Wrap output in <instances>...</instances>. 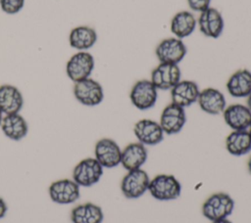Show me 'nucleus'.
<instances>
[{
	"instance_id": "nucleus-1",
	"label": "nucleus",
	"mask_w": 251,
	"mask_h": 223,
	"mask_svg": "<svg viewBox=\"0 0 251 223\" xmlns=\"http://www.w3.org/2000/svg\"><path fill=\"white\" fill-rule=\"evenodd\" d=\"M233 209L234 201L230 195L225 192L212 194L205 200L201 207L203 216L211 222L228 218Z\"/></svg>"
},
{
	"instance_id": "nucleus-2",
	"label": "nucleus",
	"mask_w": 251,
	"mask_h": 223,
	"mask_svg": "<svg viewBox=\"0 0 251 223\" xmlns=\"http://www.w3.org/2000/svg\"><path fill=\"white\" fill-rule=\"evenodd\" d=\"M148 192L157 201H174L181 194V184L172 174H158L150 179Z\"/></svg>"
},
{
	"instance_id": "nucleus-3",
	"label": "nucleus",
	"mask_w": 251,
	"mask_h": 223,
	"mask_svg": "<svg viewBox=\"0 0 251 223\" xmlns=\"http://www.w3.org/2000/svg\"><path fill=\"white\" fill-rule=\"evenodd\" d=\"M104 168L95 157H86L78 161L73 169V180L79 187H91L103 176Z\"/></svg>"
},
{
	"instance_id": "nucleus-4",
	"label": "nucleus",
	"mask_w": 251,
	"mask_h": 223,
	"mask_svg": "<svg viewBox=\"0 0 251 223\" xmlns=\"http://www.w3.org/2000/svg\"><path fill=\"white\" fill-rule=\"evenodd\" d=\"M150 177L142 169H133L126 173L121 181V192L126 199L136 200L148 192Z\"/></svg>"
},
{
	"instance_id": "nucleus-5",
	"label": "nucleus",
	"mask_w": 251,
	"mask_h": 223,
	"mask_svg": "<svg viewBox=\"0 0 251 223\" xmlns=\"http://www.w3.org/2000/svg\"><path fill=\"white\" fill-rule=\"evenodd\" d=\"M94 67V57L87 51H78L68 60L66 73L75 83L90 77Z\"/></svg>"
},
{
	"instance_id": "nucleus-6",
	"label": "nucleus",
	"mask_w": 251,
	"mask_h": 223,
	"mask_svg": "<svg viewBox=\"0 0 251 223\" xmlns=\"http://www.w3.org/2000/svg\"><path fill=\"white\" fill-rule=\"evenodd\" d=\"M158 91L150 79H140L131 87L129 100L137 110L147 111L155 106L158 99Z\"/></svg>"
},
{
	"instance_id": "nucleus-7",
	"label": "nucleus",
	"mask_w": 251,
	"mask_h": 223,
	"mask_svg": "<svg viewBox=\"0 0 251 223\" xmlns=\"http://www.w3.org/2000/svg\"><path fill=\"white\" fill-rule=\"evenodd\" d=\"M187 47L182 39L167 37L161 40L155 49V55L159 63L178 65L186 56Z\"/></svg>"
},
{
	"instance_id": "nucleus-8",
	"label": "nucleus",
	"mask_w": 251,
	"mask_h": 223,
	"mask_svg": "<svg viewBox=\"0 0 251 223\" xmlns=\"http://www.w3.org/2000/svg\"><path fill=\"white\" fill-rule=\"evenodd\" d=\"M73 92L76 101L87 107L98 106L104 100L102 85L91 77L75 82Z\"/></svg>"
},
{
	"instance_id": "nucleus-9",
	"label": "nucleus",
	"mask_w": 251,
	"mask_h": 223,
	"mask_svg": "<svg viewBox=\"0 0 251 223\" xmlns=\"http://www.w3.org/2000/svg\"><path fill=\"white\" fill-rule=\"evenodd\" d=\"M151 82L158 90H171L181 80V70L178 65L159 63L151 71Z\"/></svg>"
},
{
	"instance_id": "nucleus-10",
	"label": "nucleus",
	"mask_w": 251,
	"mask_h": 223,
	"mask_svg": "<svg viewBox=\"0 0 251 223\" xmlns=\"http://www.w3.org/2000/svg\"><path fill=\"white\" fill-rule=\"evenodd\" d=\"M79 188L73 179L64 178L52 182L48 188V194L52 201L58 204H70L79 199Z\"/></svg>"
},
{
	"instance_id": "nucleus-11",
	"label": "nucleus",
	"mask_w": 251,
	"mask_h": 223,
	"mask_svg": "<svg viewBox=\"0 0 251 223\" xmlns=\"http://www.w3.org/2000/svg\"><path fill=\"white\" fill-rule=\"evenodd\" d=\"M122 149L111 138L99 139L94 147V157L103 168H114L121 164Z\"/></svg>"
},
{
	"instance_id": "nucleus-12",
	"label": "nucleus",
	"mask_w": 251,
	"mask_h": 223,
	"mask_svg": "<svg viewBox=\"0 0 251 223\" xmlns=\"http://www.w3.org/2000/svg\"><path fill=\"white\" fill-rule=\"evenodd\" d=\"M197 26L204 36L217 39L224 32L225 21L221 12L210 6L208 9L199 13Z\"/></svg>"
},
{
	"instance_id": "nucleus-13",
	"label": "nucleus",
	"mask_w": 251,
	"mask_h": 223,
	"mask_svg": "<svg viewBox=\"0 0 251 223\" xmlns=\"http://www.w3.org/2000/svg\"><path fill=\"white\" fill-rule=\"evenodd\" d=\"M159 123L167 135L179 133L186 123L185 110L171 102L163 109Z\"/></svg>"
},
{
	"instance_id": "nucleus-14",
	"label": "nucleus",
	"mask_w": 251,
	"mask_h": 223,
	"mask_svg": "<svg viewBox=\"0 0 251 223\" xmlns=\"http://www.w3.org/2000/svg\"><path fill=\"white\" fill-rule=\"evenodd\" d=\"M133 134L137 142L144 146H156L163 141L165 136L159 121L150 118H142L135 122Z\"/></svg>"
},
{
	"instance_id": "nucleus-15",
	"label": "nucleus",
	"mask_w": 251,
	"mask_h": 223,
	"mask_svg": "<svg viewBox=\"0 0 251 223\" xmlns=\"http://www.w3.org/2000/svg\"><path fill=\"white\" fill-rule=\"evenodd\" d=\"M170 93L172 103L185 109L197 103L200 89L195 81L181 79L170 90Z\"/></svg>"
},
{
	"instance_id": "nucleus-16",
	"label": "nucleus",
	"mask_w": 251,
	"mask_h": 223,
	"mask_svg": "<svg viewBox=\"0 0 251 223\" xmlns=\"http://www.w3.org/2000/svg\"><path fill=\"white\" fill-rule=\"evenodd\" d=\"M197 104L204 112L212 115L223 113L226 107L224 93L214 87H207L200 90Z\"/></svg>"
},
{
	"instance_id": "nucleus-17",
	"label": "nucleus",
	"mask_w": 251,
	"mask_h": 223,
	"mask_svg": "<svg viewBox=\"0 0 251 223\" xmlns=\"http://www.w3.org/2000/svg\"><path fill=\"white\" fill-rule=\"evenodd\" d=\"M223 117L231 130H245L251 124V111L242 104L226 106L223 112Z\"/></svg>"
},
{
	"instance_id": "nucleus-18",
	"label": "nucleus",
	"mask_w": 251,
	"mask_h": 223,
	"mask_svg": "<svg viewBox=\"0 0 251 223\" xmlns=\"http://www.w3.org/2000/svg\"><path fill=\"white\" fill-rule=\"evenodd\" d=\"M147 157L148 153L146 146L136 141L126 145L122 150L121 164L126 171L139 169L145 164Z\"/></svg>"
},
{
	"instance_id": "nucleus-19",
	"label": "nucleus",
	"mask_w": 251,
	"mask_h": 223,
	"mask_svg": "<svg viewBox=\"0 0 251 223\" xmlns=\"http://www.w3.org/2000/svg\"><path fill=\"white\" fill-rule=\"evenodd\" d=\"M228 94L233 98H247L251 93V70L239 68L227 79L226 84Z\"/></svg>"
},
{
	"instance_id": "nucleus-20",
	"label": "nucleus",
	"mask_w": 251,
	"mask_h": 223,
	"mask_svg": "<svg viewBox=\"0 0 251 223\" xmlns=\"http://www.w3.org/2000/svg\"><path fill=\"white\" fill-rule=\"evenodd\" d=\"M24 107V96L14 85H0V110L3 114L18 113Z\"/></svg>"
},
{
	"instance_id": "nucleus-21",
	"label": "nucleus",
	"mask_w": 251,
	"mask_h": 223,
	"mask_svg": "<svg viewBox=\"0 0 251 223\" xmlns=\"http://www.w3.org/2000/svg\"><path fill=\"white\" fill-rule=\"evenodd\" d=\"M0 127L3 134L13 141L24 139L28 132L27 122L20 112L4 114Z\"/></svg>"
},
{
	"instance_id": "nucleus-22",
	"label": "nucleus",
	"mask_w": 251,
	"mask_h": 223,
	"mask_svg": "<svg viewBox=\"0 0 251 223\" xmlns=\"http://www.w3.org/2000/svg\"><path fill=\"white\" fill-rule=\"evenodd\" d=\"M197 26V19L190 11H179L174 15L170 22V30L175 37L184 39L190 36Z\"/></svg>"
},
{
	"instance_id": "nucleus-23",
	"label": "nucleus",
	"mask_w": 251,
	"mask_h": 223,
	"mask_svg": "<svg viewBox=\"0 0 251 223\" xmlns=\"http://www.w3.org/2000/svg\"><path fill=\"white\" fill-rule=\"evenodd\" d=\"M96 30L88 25H78L74 27L69 34L70 46L78 51H87L97 42Z\"/></svg>"
},
{
	"instance_id": "nucleus-24",
	"label": "nucleus",
	"mask_w": 251,
	"mask_h": 223,
	"mask_svg": "<svg viewBox=\"0 0 251 223\" xmlns=\"http://www.w3.org/2000/svg\"><path fill=\"white\" fill-rule=\"evenodd\" d=\"M226 149L234 156H241L251 152V134L248 129L232 130L226 138Z\"/></svg>"
},
{
	"instance_id": "nucleus-25",
	"label": "nucleus",
	"mask_w": 251,
	"mask_h": 223,
	"mask_svg": "<svg viewBox=\"0 0 251 223\" xmlns=\"http://www.w3.org/2000/svg\"><path fill=\"white\" fill-rule=\"evenodd\" d=\"M102 208L93 202H84L75 206L71 211L72 223H102Z\"/></svg>"
},
{
	"instance_id": "nucleus-26",
	"label": "nucleus",
	"mask_w": 251,
	"mask_h": 223,
	"mask_svg": "<svg viewBox=\"0 0 251 223\" xmlns=\"http://www.w3.org/2000/svg\"><path fill=\"white\" fill-rule=\"evenodd\" d=\"M25 6V0H0L2 11L8 15L19 13Z\"/></svg>"
},
{
	"instance_id": "nucleus-27",
	"label": "nucleus",
	"mask_w": 251,
	"mask_h": 223,
	"mask_svg": "<svg viewBox=\"0 0 251 223\" xmlns=\"http://www.w3.org/2000/svg\"><path fill=\"white\" fill-rule=\"evenodd\" d=\"M188 7L197 13H201L210 7L212 0H186Z\"/></svg>"
},
{
	"instance_id": "nucleus-28",
	"label": "nucleus",
	"mask_w": 251,
	"mask_h": 223,
	"mask_svg": "<svg viewBox=\"0 0 251 223\" xmlns=\"http://www.w3.org/2000/svg\"><path fill=\"white\" fill-rule=\"evenodd\" d=\"M7 210H8L7 203H6V201L0 197V219L3 218V217L6 215Z\"/></svg>"
},
{
	"instance_id": "nucleus-29",
	"label": "nucleus",
	"mask_w": 251,
	"mask_h": 223,
	"mask_svg": "<svg viewBox=\"0 0 251 223\" xmlns=\"http://www.w3.org/2000/svg\"><path fill=\"white\" fill-rule=\"evenodd\" d=\"M212 223H232L228 218H224V219H220V220H216L213 221Z\"/></svg>"
},
{
	"instance_id": "nucleus-30",
	"label": "nucleus",
	"mask_w": 251,
	"mask_h": 223,
	"mask_svg": "<svg viewBox=\"0 0 251 223\" xmlns=\"http://www.w3.org/2000/svg\"><path fill=\"white\" fill-rule=\"evenodd\" d=\"M246 106L248 107V109L251 111V93L247 96L246 98Z\"/></svg>"
},
{
	"instance_id": "nucleus-31",
	"label": "nucleus",
	"mask_w": 251,
	"mask_h": 223,
	"mask_svg": "<svg viewBox=\"0 0 251 223\" xmlns=\"http://www.w3.org/2000/svg\"><path fill=\"white\" fill-rule=\"evenodd\" d=\"M247 170H248L249 174L251 175V156H249V158L247 160Z\"/></svg>"
},
{
	"instance_id": "nucleus-32",
	"label": "nucleus",
	"mask_w": 251,
	"mask_h": 223,
	"mask_svg": "<svg viewBox=\"0 0 251 223\" xmlns=\"http://www.w3.org/2000/svg\"><path fill=\"white\" fill-rule=\"evenodd\" d=\"M3 116H4V114H3V112H1V110H0V124H1V121H2Z\"/></svg>"
},
{
	"instance_id": "nucleus-33",
	"label": "nucleus",
	"mask_w": 251,
	"mask_h": 223,
	"mask_svg": "<svg viewBox=\"0 0 251 223\" xmlns=\"http://www.w3.org/2000/svg\"><path fill=\"white\" fill-rule=\"evenodd\" d=\"M248 131H249L250 134H251V124H250V126H249V128H248Z\"/></svg>"
}]
</instances>
